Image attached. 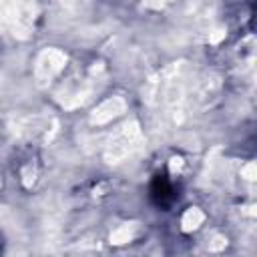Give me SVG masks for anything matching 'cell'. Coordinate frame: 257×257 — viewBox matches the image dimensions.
I'll return each instance as SVG.
<instances>
[{"instance_id": "cell-1", "label": "cell", "mask_w": 257, "mask_h": 257, "mask_svg": "<svg viewBox=\"0 0 257 257\" xmlns=\"http://www.w3.org/2000/svg\"><path fill=\"white\" fill-rule=\"evenodd\" d=\"M151 199L155 205L159 207H169L175 199V191L171 181L167 179V175H157L151 183Z\"/></svg>"}]
</instances>
